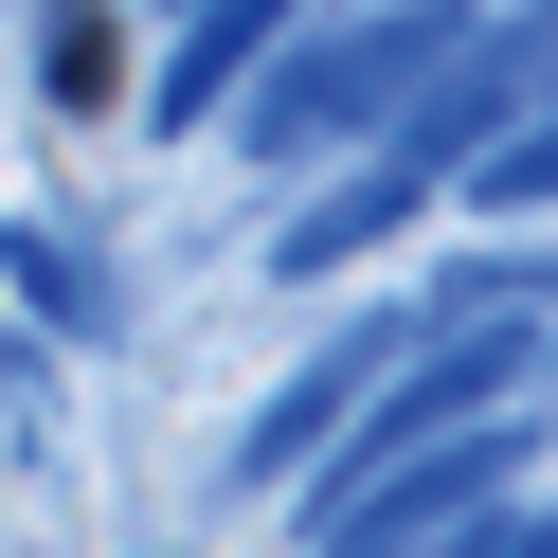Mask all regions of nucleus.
I'll list each match as a JSON object with an SVG mask.
<instances>
[{
    "label": "nucleus",
    "mask_w": 558,
    "mask_h": 558,
    "mask_svg": "<svg viewBox=\"0 0 558 558\" xmlns=\"http://www.w3.org/2000/svg\"><path fill=\"white\" fill-rule=\"evenodd\" d=\"M270 19H289V0H217V19H198V37H181V109H198V90H217L253 37H270Z\"/></svg>",
    "instance_id": "obj_1"
},
{
    "label": "nucleus",
    "mask_w": 558,
    "mask_h": 558,
    "mask_svg": "<svg viewBox=\"0 0 558 558\" xmlns=\"http://www.w3.org/2000/svg\"><path fill=\"white\" fill-rule=\"evenodd\" d=\"M541 181H558V126H541V145H522V162H505V198H541Z\"/></svg>",
    "instance_id": "obj_2"
}]
</instances>
